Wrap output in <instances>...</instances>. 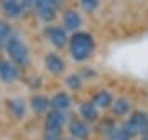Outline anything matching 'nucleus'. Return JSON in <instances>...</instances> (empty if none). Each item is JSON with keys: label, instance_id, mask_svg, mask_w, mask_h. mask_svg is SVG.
<instances>
[{"label": "nucleus", "instance_id": "dca6fc26", "mask_svg": "<svg viewBox=\"0 0 148 140\" xmlns=\"http://www.w3.org/2000/svg\"><path fill=\"white\" fill-rule=\"evenodd\" d=\"M30 106L36 114H43L49 109V99L46 96H43V94H35L32 97V101H30Z\"/></svg>", "mask_w": 148, "mask_h": 140}, {"label": "nucleus", "instance_id": "412c9836", "mask_svg": "<svg viewBox=\"0 0 148 140\" xmlns=\"http://www.w3.org/2000/svg\"><path fill=\"white\" fill-rule=\"evenodd\" d=\"M86 12H94L99 7V0H79Z\"/></svg>", "mask_w": 148, "mask_h": 140}, {"label": "nucleus", "instance_id": "ddd939ff", "mask_svg": "<svg viewBox=\"0 0 148 140\" xmlns=\"http://www.w3.org/2000/svg\"><path fill=\"white\" fill-rule=\"evenodd\" d=\"M114 96H112V92L109 89H101V91H97L92 97V102L97 106V109L101 110V109H109L112 107V104H114Z\"/></svg>", "mask_w": 148, "mask_h": 140}, {"label": "nucleus", "instance_id": "4468645a", "mask_svg": "<svg viewBox=\"0 0 148 140\" xmlns=\"http://www.w3.org/2000/svg\"><path fill=\"white\" fill-rule=\"evenodd\" d=\"M79 114L86 122H95L99 119V109L92 101H86L79 106Z\"/></svg>", "mask_w": 148, "mask_h": 140}, {"label": "nucleus", "instance_id": "a211bd4d", "mask_svg": "<svg viewBox=\"0 0 148 140\" xmlns=\"http://www.w3.org/2000/svg\"><path fill=\"white\" fill-rule=\"evenodd\" d=\"M12 38V27L0 20V48H5Z\"/></svg>", "mask_w": 148, "mask_h": 140}, {"label": "nucleus", "instance_id": "4be33fe9", "mask_svg": "<svg viewBox=\"0 0 148 140\" xmlns=\"http://www.w3.org/2000/svg\"><path fill=\"white\" fill-rule=\"evenodd\" d=\"M43 140H63V135H61V132H48V130H45Z\"/></svg>", "mask_w": 148, "mask_h": 140}, {"label": "nucleus", "instance_id": "7ed1b4c3", "mask_svg": "<svg viewBox=\"0 0 148 140\" xmlns=\"http://www.w3.org/2000/svg\"><path fill=\"white\" fill-rule=\"evenodd\" d=\"M7 54L10 56V59L15 63L16 66H27L30 63V53H28L27 45L21 41L20 38L12 36L10 41L5 46Z\"/></svg>", "mask_w": 148, "mask_h": 140}, {"label": "nucleus", "instance_id": "2eb2a0df", "mask_svg": "<svg viewBox=\"0 0 148 140\" xmlns=\"http://www.w3.org/2000/svg\"><path fill=\"white\" fill-rule=\"evenodd\" d=\"M110 109H112V114L115 117H125V115H128L130 109H132V102H130V99H127V97H119V99L114 101Z\"/></svg>", "mask_w": 148, "mask_h": 140}, {"label": "nucleus", "instance_id": "f257e3e1", "mask_svg": "<svg viewBox=\"0 0 148 140\" xmlns=\"http://www.w3.org/2000/svg\"><path fill=\"white\" fill-rule=\"evenodd\" d=\"M95 49L94 36L87 32H76L69 38V53L74 61H86L92 56Z\"/></svg>", "mask_w": 148, "mask_h": 140}, {"label": "nucleus", "instance_id": "39448f33", "mask_svg": "<svg viewBox=\"0 0 148 140\" xmlns=\"http://www.w3.org/2000/svg\"><path fill=\"white\" fill-rule=\"evenodd\" d=\"M66 112H59V110H49L45 117V130L48 132H61L66 124Z\"/></svg>", "mask_w": 148, "mask_h": 140}, {"label": "nucleus", "instance_id": "20e7f679", "mask_svg": "<svg viewBox=\"0 0 148 140\" xmlns=\"http://www.w3.org/2000/svg\"><path fill=\"white\" fill-rule=\"evenodd\" d=\"M58 2L56 0H35V10L36 15L41 18L43 22H51L56 16L58 12Z\"/></svg>", "mask_w": 148, "mask_h": 140}, {"label": "nucleus", "instance_id": "aec40b11", "mask_svg": "<svg viewBox=\"0 0 148 140\" xmlns=\"http://www.w3.org/2000/svg\"><path fill=\"white\" fill-rule=\"evenodd\" d=\"M107 140H133V139H132V137H128V135L125 134L120 127H117V129L114 130L109 137H107Z\"/></svg>", "mask_w": 148, "mask_h": 140}, {"label": "nucleus", "instance_id": "6e6552de", "mask_svg": "<svg viewBox=\"0 0 148 140\" xmlns=\"http://www.w3.org/2000/svg\"><path fill=\"white\" fill-rule=\"evenodd\" d=\"M18 66L13 61L0 59V79L3 82H15L18 79Z\"/></svg>", "mask_w": 148, "mask_h": 140}, {"label": "nucleus", "instance_id": "0eeeda50", "mask_svg": "<svg viewBox=\"0 0 148 140\" xmlns=\"http://www.w3.org/2000/svg\"><path fill=\"white\" fill-rule=\"evenodd\" d=\"M63 25L66 32H77L82 25V16L79 15V12H76L74 8H68L63 13Z\"/></svg>", "mask_w": 148, "mask_h": 140}, {"label": "nucleus", "instance_id": "1a4fd4ad", "mask_svg": "<svg viewBox=\"0 0 148 140\" xmlns=\"http://www.w3.org/2000/svg\"><path fill=\"white\" fill-rule=\"evenodd\" d=\"M46 36L51 41V45L56 46V48H64L66 43L69 41L68 35H66V30L61 27H49L46 30Z\"/></svg>", "mask_w": 148, "mask_h": 140}, {"label": "nucleus", "instance_id": "6ab92c4d", "mask_svg": "<svg viewBox=\"0 0 148 140\" xmlns=\"http://www.w3.org/2000/svg\"><path fill=\"white\" fill-rule=\"evenodd\" d=\"M66 84H68L69 89L76 91V89H79L81 84H82V78H81L79 74H71V76L66 78Z\"/></svg>", "mask_w": 148, "mask_h": 140}, {"label": "nucleus", "instance_id": "f03ea898", "mask_svg": "<svg viewBox=\"0 0 148 140\" xmlns=\"http://www.w3.org/2000/svg\"><path fill=\"white\" fill-rule=\"evenodd\" d=\"M128 137H137V135H145L148 134V112H143V110H137L133 112L130 117L122 124L120 127Z\"/></svg>", "mask_w": 148, "mask_h": 140}, {"label": "nucleus", "instance_id": "f3484780", "mask_svg": "<svg viewBox=\"0 0 148 140\" xmlns=\"http://www.w3.org/2000/svg\"><path fill=\"white\" fill-rule=\"evenodd\" d=\"M7 104H8V110H10V114L13 115V117H16V119H21L23 115H25V112H27V106H25V102H23V99L15 97V99H10Z\"/></svg>", "mask_w": 148, "mask_h": 140}, {"label": "nucleus", "instance_id": "f8f14e48", "mask_svg": "<svg viewBox=\"0 0 148 140\" xmlns=\"http://www.w3.org/2000/svg\"><path fill=\"white\" fill-rule=\"evenodd\" d=\"M45 66H46V69L51 73V74H61L64 71V61L61 56H58L56 53H48L45 56Z\"/></svg>", "mask_w": 148, "mask_h": 140}, {"label": "nucleus", "instance_id": "9b49d317", "mask_svg": "<svg viewBox=\"0 0 148 140\" xmlns=\"http://www.w3.org/2000/svg\"><path fill=\"white\" fill-rule=\"evenodd\" d=\"M0 8L8 18H20L23 13L20 0H0Z\"/></svg>", "mask_w": 148, "mask_h": 140}, {"label": "nucleus", "instance_id": "423d86ee", "mask_svg": "<svg viewBox=\"0 0 148 140\" xmlns=\"http://www.w3.org/2000/svg\"><path fill=\"white\" fill-rule=\"evenodd\" d=\"M69 135L74 140H86L90 135V125L82 119H73L69 122Z\"/></svg>", "mask_w": 148, "mask_h": 140}, {"label": "nucleus", "instance_id": "9d476101", "mask_svg": "<svg viewBox=\"0 0 148 140\" xmlns=\"http://www.w3.org/2000/svg\"><path fill=\"white\" fill-rule=\"evenodd\" d=\"M49 107L51 110H59V112H66L71 107V97L68 92H56L53 97L49 99Z\"/></svg>", "mask_w": 148, "mask_h": 140}]
</instances>
